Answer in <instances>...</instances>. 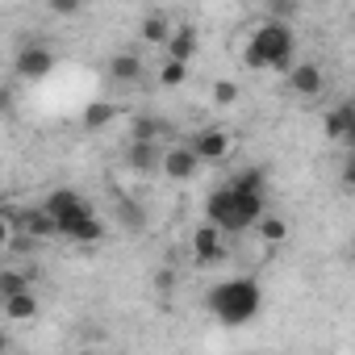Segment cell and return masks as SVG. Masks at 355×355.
Returning a JSON list of instances; mask_svg holds the SVG:
<instances>
[{
	"label": "cell",
	"mask_w": 355,
	"mask_h": 355,
	"mask_svg": "<svg viewBox=\"0 0 355 355\" xmlns=\"http://www.w3.org/2000/svg\"><path fill=\"white\" fill-rule=\"evenodd\" d=\"M205 305H209V313L222 326H247L259 313V305H263V288H259L255 276H234V280L214 284L209 297H205Z\"/></svg>",
	"instance_id": "obj_1"
},
{
	"label": "cell",
	"mask_w": 355,
	"mask_h": 355,
	"mask_svg": "<svg viewBox=\"0 0 355 355\" xmlns=\"http://www.w3.org/2000/svg\"><path fill=\"white\" fill-rule=\"evenodd\" d=\"M205 218L214 226H222L226 234H243L263 218V193H239V189L222 184L205 197Z\"/></svg>",
	"instance_id": "obj_2"
},
{
	"label": "cell",
	"mask_w": 355,
	"mask_h": 355,
	"mask_svg": "<svg viewBox=\"0 0 355 355\" xmlns=\"http://www.w3.org/2000/svg\"><path fill=\"white\" fill-rule=\"evenodd\" d=\"M293 55H297L293 30H288L284 21H263V26L251 34L247 51H243V63H247L251 71H288V67H293Z\"/></svg>",
	"instance_id": "obj_3"
},
{
	"label": "cell",
	"mask_w": 355,
	"mask_h": 355,
	"mask_svg": "<svg viewBox=\"0 0 355 355\" xmlns=\"http://www.w3.org/2000/svg\"><path fill=\"white\" fill-rule=\"evenodd\" d=\"M55 222H59V234L67 239V243H80V247H88V243H101L105 239V222L92 214V205L80 197L76 205H67L63 214H55Z\"/></svg>",
	"instance_id": "obj_4"
},
{
	"label": "cell",
	"mask_w": 355,
	"mask_h": 355,
	"mask_svg": "<svg viewBox=\"0 0 355 355\" xmlns=\"http://www.w3.org/2000/svg\"><path fill=\"white\" fill-rule=\"evenodd\" d=\"M226 255H230V247H226V230L214 226V222L197 226V234H193V259H197L201 268H214V263H226Z\"/></svg>",
	"instance_id": "obj_5"
},
{
	"label": "cell",
	"mask_w": 355,
	"mask_h": 355,
	"mask_svg": "<svg viewBox=\"0 0 355 355\" xmlns=\"http://www.w3.org/2000/svg\"><path fill=\"white\" fill-rule=\"evenodd\" d=\"M9 226L34 234V239H55L59 234V222L46 205H30V209H9Z\"/></svg>",
	"instance_id": "obj_6"
},
{
	"label": "cell",
	"mask_w": 355,
	"mask_h": 355,
	"mask_svg": "<svg viewBox=\"0 0 355 355\" xmlns=\"http://www.w3.org/2000/svg\"><path fill=\"white\" fill-rule=\"evenodd\" d=\"M167 180H193V175L201 171V155L189 146H163V167H159Z\"/></svg>",
	"instance_id": "obj_7"
},
{
	"label": "cell",
	"mask_w": 355,
	"mask_h": 355,
	"mask_svg": "<svg viewBox=\"0 0 355 355\" xmlns=\"http://www.w3.org/2000/svg\"><path fill=\"white\" fill-rule=\"evenodd\" d=\"M51 67H55V51L51 46H42V42L21 46V55H17V76L21 80H46Z\"/></svg>",
	"instance_id": "obj_8"
},
{
	"label": "cell",
	"mask_w": 355,
	"mask_h": 355,
	"mask_svg": "<svg viewBox=\"0 0 355 355\" xmlns=\"http://www.w3.org/2000/svg\"><path fill=\"white\" fill-rule=\"evenodd\" d=\"M167 59H180V63H193V55L201 51V34H197V26H189V21H180L171 30V38H167Z\"/></svg>",
	"instance_id": "obj_9"
},
{
	"label": "cell",
	"mask_w": 355,
	"mask_h": 355,
	"mask_svg": "<svg viewBox=\"0 0 355 355\" xmlns=\"http://www.w3.org/2000/svg\"><path fill=\"white\" fill-rule=\"evenodd\" d=\"M288 88H293L297 96H318V92L326 88V76H322L318 63H293V67H288Z\"/></svg>",
	"instance_id": "obj_10"
},
{
	"label": "cell",
	"mask_w": 355,
	"mask_h": 355,
	"mask_svg": "<svg viewBox=\"0 0 355 355\" xmlns=\"http://www.w3.org/2000/svg\"><path fill=\"white\" fill-rule=\"evenodd\" d=\"M125 167H130V171H159V167H163V146H159V142H142V138H130V150H125Z\"/></svg>",
	"instance_id": "obj_11"
},
{
	"label": "cell",
	"mask_w": 355,
	"mask_h": 355,
	"mask_svg": "<svg viewBox=\"0 0 355 355\" xmlns=\"http://www.w3.org/2000/svg\"><path fill=\"white\" fill-rule=\"evenodd\" d=\"M193 150L201 155V163H222L230 155V134L226 130H201L193 138Z\"/></svg>",
	"instance_id": "obj_12"
},
{
	"label": "cell",
	"mask_w": 355,
	"mask_h": 355,
	"mask_svg": "<svg viewBox=\"0 0 355 355\" xmlns=\"http://www.w3.org/2000/svg\"><path fill=\"white\" fill-rule=\"evenodd\" d=\"M109 80L113 84H138L142 80V55H134V51L109 55Z\"/></svg>",
	"instance_id": "obj_13"
},
{
	"label": "cell",
	"mask_w": 355,
	"mask_h": 355,
	"mask_svg": "<svg viewBox=\"0 0 355 355\" xmlns=\"http://www.w3.org/2000/svg\"><path fill=\"white\" fill-rule=\"evenodd\" d=\"M351 125H355V101L334 105V109L326 113V121H322V130H326V138H330V142H343Z\"/></svg>",
	"instance_id": "obj_14"
},
{
	"label": "cell",
	"mask_w": 355,
	"mask_h": 355,
	"mask_svg": "<svg viewBox=\"0 0 355 355\" xmlns=\"http://www.w3.org/2000/svg\"><path fill=\"white\" fill-rule=\"evenodd\" d=\"M34 318H38V297H34V288L5 297V322H34Z\"/></svg>",
	"instance_id": "obj_15"
},
{
	"label": "cell",
	"mask_w": 355,
	"mask_h": 355,
	"mask_svg": "<svg viewBox=\"0 0 355 355\" xmlns=\"http://www.w3.org/2000/svg\"><path fill=\"white\" fill-rule=\"evenodd\" d=\"M171 21H167V13H146L142 17V42L146 46H167V38H171Z\"/></svg>",
	"instance_id": "obj_16"
},
{
	"label": "cell",
	"mask_w": 355,
	"mask_h": 355,
	"mask_svg": "<svg viewBox=\"0 0 355 355\" xmlns=\"http://www.w3.org/2000/svg\"><path fill=\"white\" fill-rule=\"evenodd\" d=\"M226 184L239 189V193H263V189H268V171H263V167H239Z\"/></svg>",
	"instance_id": "obj_17"
},
{
	"label": "cell",
	"mask_w": 355,
	"mask_h": 355,
	"mask_svg": "<svg viewBox=\"0 0 355 355\" xmlns=\"http://www.w3.org/2000/svg\"><path fill=\"white\" fill-rule=\"evenodd\" d=\"M167 134V121L163 117H150V113H138L130 121V138H142V142H159Z\"/></svg>",
	"instance_id": "obj_18"
},
{
	"label": "cell",
	"mask_w": 355,
	"mask_h": 355,
	"mask_svg": "<svg viewBox=\"0 0 355 355\" xmlns=\"http://www.w3.org/2000/svg\"><path fill=\"white\" fill-rule=\"evenodd\" d=\"M117 218H121V226H125L130 234H142V230H146V209H142L138 201H130V197L117 201Z\"/></svg>",
	"instance_id": "obj_19"
},
{
	"label": "cell",
	"mask_w": 355,
	"mask_h": 355,
	"mask_svg": "<svg viewBox=\"0 0 355 355\" xmlns=\"http://www.w3.org/2000/svg\"><path fill=\"white\" fill-rule=\"evenodd\" d=\"M255 230H259V239H263L268 247H276V243H284V239H288V222H284V218H276V214H263V218L255 222Z\"/></svg>",
	"instance_id": "obj_20"
},
{
	"label": "cell",
	"mask_w": 355,
	"mask_h": 355,
	"mask_svg": "<svg viewBox=\"0 0 355 355\" xmlns=\"http://www.w3.org/2000/svg\"><path fill=\"white\" fill-rule=\"evenodd\" d=\"M26 288H34V276H30V272H17V268H5V272H0V301L13 297V293H26Z\"/></svg>",
	"instance_id": "obj_21"
},
{
	"label": "cell",
	"mask_w": 355,
	"mask_h": 355,
	"mask_svg": "<svg viewBox=\"0 0 355 355\" xmlns=\"http://www.w3.org/2000/svg\"><path fill=\"white\" fill-rule=\"evenodd\" d=\"M113 117H117V109H113L109 101H92V105L84 109V125H88V130H101V125H109Z\"/></svg>",
	"instance_id": "obj_22"
},
{
	"label": "cell",
	"mask_w": 355,
	"mask_h": 355,
	"mask_svg": "<svg viewBox=\"0 0 355 355\" xmlns=\"http://www.w3.org/2000/svg\"><path fill=\"white\" fill-rule=\"evenodd\" d=\"M189 80V63H180V59H163V71H159V84L163 88H180Z\"/></svg>",
	"instance_id": "obj_23"
},
{
	"label": "cell",
	"mask_w": 355,
	"mask_h": 355,
	"mask_svg": "<svg viewBox=\"0 0 355 355\" xmlns=\"http://www.w3.org/2000/svg\"><path fill=\"white\" fill-rule=\"evenodd\" d=\"M214 101H218L222 109H230V105L239 101V84H234V80H218V84H214Z\"/></svg>",
	"instance_id": "obj_24"
},
{
	"label": "cell",
	"mask_w": 355,
	"mask_h": 355,
	"mask_svg": "<svg viewBox=\"0 0 355 355\" xmlns=\"http://www.w3.org/2000/svg\"><path fill=\"white\" fill-rule=\"evenodd\" d=\"M46 9H51L55 17H76V13L84 9V0H46Z\"/></svg>",
	"instance_id": "obj_25"
},
{
	"label": "cell",
	"mask_w": 355,
	"mask_h": 355,
	"mask_svg": "<svg viewBox=\"0 0 355 355\" xmlns=\"http://www.w3.org/2000/svg\"><path fill=\"white\" fill-rule=\"evenodd\" d=\"M155 288H159V293H171V288H175V272H171V268L155 272Z\"/></svg>",
	"instance_id": "obj_26"
},
{
	"label": "cell",
	"mask_w": 355,
	"mask_h": 355,
	"mask_svg": "<svg viewBox=\"0 0 355 355\" xmlns=\"http://www.w3.org/2000/svg\"><path fill=\"white\" fill-rule=\"evenodd\" d=\"M343 184L355 193V150H351V155H347V163H343Z\"/></svg>",
	"instance_id": "obj_27"
},
{
	"label": "cell",
	"mask_w": 355,
	"mask_h": 355,
	"mask_svg": "<svg viewBox=\"0 0 355 355\" xmlns=\"http://www.w3.org/2000/svg\"><path fill=\"white\" fill-rule=\"evenodd\" d=\"M272 9H280V13H293V9H297V0H272Z\"/></svg>",
	"instance_id": "obj_28"
},
{
	"label": "cell",
	"mask_w": 355,
	"mask_h": 355,
	"mask_svg": "<svg viewBox=\"0 0 355 355\" xmlns=\"http://www.w3.org/2000/svg\"><path fill=\"white\" fill-rule=\"evenodd\" d=\"M343 146H347V150H355V125L347 130V138H343Z\"/></svg>",
	"instance_id": "obj_29"
},
{
	"label": "cell",
	"mask_w": 355,
	"mask_h": 355,
	"mask_svg": "<svg viewBox=\"0 0 355 355\" xmlns=\"http://www.w3.org/2000/svg\"><path fill=\"white\" fill-rule=\"evenodd\" d=\"M347 255H351V263H355V234H351V243H347Z\"/></svg>",
	"instance_id": "obj_30"
}]
</instances>
